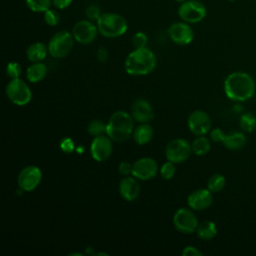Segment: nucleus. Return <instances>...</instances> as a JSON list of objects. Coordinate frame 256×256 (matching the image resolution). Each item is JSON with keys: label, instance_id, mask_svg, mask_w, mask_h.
I'll return each mask as SVG.
<instances>
[{"label": "nucleus", "instance_id": "obj_4", "mask_svg": "<svg viewBox=\"0 0 256 256\" xmlns=\"http://www.w3.org/2000/svg\"><path fill=\"white\" fill-rule=\"evenodd\" d=\"M99 34L106 38H117L124 35L128 29L127 20L115 12L102 13L96 22Z\"/></svg>", "mask_w": 256, "mask_h": 256}, {"label": "nucleus", "instance_id": "obj_31", "mask_svg": "<svg viewBox=\"0 0 256 256\" xmlns=\"http://www.w3.org/2000/svg\"><path fill=\"white\" fill-rule=\"evenodd\" d=\"M6 74L10 77V79L20 78L22 74V67L18 62H9L6 66Z\"/></svg>", "mask_w": 256, "mask_h": 256}, {"label": "nucleus", "instance_id": "obj_7", "mask_svg": "<svg viewBox=\"0 0 256 256\" xmlns=\"http://www.w3.org/2000/svg\"><path fill=\"white\" fill-rule=\"evenodd\" d=\"M8 99L17 106H25L32 99V92L28 84L21 78L11 79L6 86Z\"/></svg>", "mask_w": 256, "mask_h": 256}, {"label": "nucleus", "instance_id": "obj_23", "mask_svg": "<svg viewBox=\"0 0 256 256\" xmlns=\"http://www.w3.org/2000/svg\"><path fill=\"white\" fill-rule=\"evenodd\" d=\"M195 233L202 240H211L217 235L216 224L213 221L205 220L198 224Z\"/></svg>", "mask_w": 256, "mask_h": 256}, {"label": "nucleus", "instance_id": "obj_17", "mask_svg": "<svg viewBox=\"0 0 256 256\" xmlns=\"http://www.w3.org/2000/svg\"><path fill=\"white\" fill-rule=\"evenodd\" d=\"M133 119L138 123H149L154 118L153 107L146 99H137L131 105Z\"/></svg>", "mask_w": 256, "mask_h": 256}, {"label": "nucleus", "instance_id": "obj_39", "mask_svg": "<svg viewBox=\"0 0 256 256\" xmlns=\"http://www.w3.org/2000/svg\"><path fill=\"white\" fill-rule=\"evenodd\" d=\"M97 58L99 61L101 62H105L108 58V52L106 50V48L104 47H100L98 50H97Z\"/></svg>", "mask_w": 256, "mask_h": 256}, {"label": "nucleus", "instance_id": "obj_25", "mask_svg": "<svg viewBox=\"0 0 256 256\" xmlns=\"http://www.w3.org/2000/svg\"><path fill=\"white\" fill-rule=\"evenodd\" d=\"M225 186H226V178L224 177V175L220 173L211 175L207 181V188L212 193L221 192L225 188Z\"/></svg>", "mask_w": 256, "mask_h": 256}, {"label": "nucleus", "instance_id": "obj_20", "mask_svg": "<svg viewBox=\"0 0 256 256\" xmlns=\"http://www.w3.org/2000/svg\"><path fill=\"white\" fill-rule=\"evenodd\" d=\"M154 135L153 127L149 123H140L134 128L132 137L138 145L148 144Z\"/></svg>", "mask_w": 256, "mask_h": 256}, {"label": "nucleus", "instance_id": "obj_34", "mask_svg": "<svg viewBox=\"0 0 256 256\" xmlns=\"http://www.w3.org/2000/svg\"><path fill=\"white\" fill-rule=\"evenodd\" d=\"M225 134L226 133L223 130H221L220 128H214L209 131L210 140H212L213 142H216V143H220V142L222 143L224 140Z\"/></svg>", "mask_w": 256, "mask_h": 256}, {"label": "nucleus", "instance_id": "obj_16", "mask_svg": "<svg viewBox=\"0 0 256 256\" xmlns=\"http://www.w3.org/2000/svg\"><path fill=\"white\" fill-rule=\"evenodd\" d=\"M213 203V193L208 188H200L192 191L187 197L188 207L194 211H203Z\"/></svg>", "mask_w": 256, "mask_h": 256}, {"label": "nucleus", "instance_id": "obj_37", "mask_svg": "<svg viewBox=\"0 0 256 256\" xmlns=\"http://www.w3.org/2000/svg\"><path fill=\"white\" fill-rule=\"evenodd\" d=\"M72 2L73 0H52V5L58 10H65L72 4Z\"/></svg>", "mask_w": 256, "mask_h": 256}, {"label": "nucleus", "instance_id": "obj_8", "mask_svg": "<svg viewBox=\"0 0 256 256\" xmlns=\"http://www.w3.org/2000/svg\"><path fill=\"white\" fill-rule=\"evenodd\" d=\"M172 222L175 229L182 234L195 233L199 224L194 210L190 207H181L176 210L173 215Z\"/></svg>", "mask_w": 256, "mask_h": 256}, {"label": "nucleus", "instance_id": "obj_32", "mask_svg": "<svg viewBox=\"0 0 256 256\" xmlns=\"http://www.w3.org/2000/svg\"><path fill=\"white\" fill-rule=\"evenodd\" d=\"M85 15H86L87 19H89L93 22H97V20L102 15V12H101L100 7L97 4H91V5L87 6V8L85 9Z\"/></svg>", "mask_w": 256, "mask_h": 256}, {"label": "nucleus", "instance_id": "obj_21", "mask_svg": "<svg viewBox=\"0 0 256 256\" xmlns=\"http://www.w3.org/2000/svg\"><path fill=\"white\" fill-rule=\"evenodd\" d=\"M48 73L47 66L42 62L32 63L26 69V78L31 83H38L42 81Z\"/></svg>", "mask_w": 256, "mask_h": 256}, {"label": "nucleus", "instance_id": "obj_1", "mask_svg": "<svg viewBox=\"0 0 256 256\" xmlns=\"http://www.w3.org/2000/svg\"><path fill=\"white\" fill-rule=\"evenodd\" d=\"M255 88L254 79L246 72H232L224 80V92L232 101L243 102L249 100L253 97Z\"/></svg>", "mask_w": 256, "mask_h": 256}, {"label": "nucleus", "instance_id": "obj_6", "mask_svg": "<svg viewBox=\"0 0 256 256\" xmlns=\"http://www.w3.org/2000/svg\"><path fill=\"white\" fill-rule=\"evenodd\" d=\"M177 13L182 21L189 24H196L206 17L207 9L199 0H186L179 4Z\"/></svg>", "mask_w": 256, "mask_h": 256}, {"label": "nucleus", "instance_id": "obj_5", "mask_svg": "<svg viewBox=\"0 0 256 256\" xmlns=\"http://www.w3.org/2000/svg\"><path fill=\"white\" fill-rule=\"evenodd\" d=\"M75 39L72 32L67 30H60L56 32L48 42L49 55L56 59H62L67 57L73 47Z\"/></svg>", "mask_w": 256, "mask_h": 256}, {"label": "nucleus", "instance_id": "obj_38", "mask_svg": "<svg viewBox=\"0 0 256 256\" xmlns=\"http://www.w3.org/2000/svg\"><path fill=\"white\" fill-rule=\"evenodd\" d=\"M182 255H185V256H201L202 252L194 246H186L182 250Z\"/></svg>", "mask_w": 256, "mask_h": 256}, {"label": "nucleus", "instance_id": "obj_36", "mask_svg": "<svg viewBox=\"0 0 256 256\" xmlns=\"http://www.w3.org/2000/svg\"><path fill=\"white\" fill-rule=\"evenodd\" d=\"M118 172L122 176H128L132 174V164L127 161H122L118 165Z\"/></svg>", "mask_w": 256, "mask_h": 256}, {"label": "nucleus", "instance_id": "obj_12", "mask_svg": "<svg viewBox=\"0 0 256 256\" xmlns=\"http://www.w3.org/2000/svg\"><path fill=\"white\" fill-rule=\"evenodd\" d=\"M159 167L155 159L151 157H142L132 163V176L138 180L147 181L154 178L158 173Z\"/></svg>", "mask_w": 256, "mask_h": 256}, {"label": "nucleus", "instance_id": "obj_13", "mask_svg": "<svg viewBox=\"0 0 256 256\" xmlns=\"http://www.w3.org/2000/svg\"><path fill=\"white\" fill-rule=\"evenodd\" d=\"M167 32L171 41L177 45H188L194 39V31L190 24L182 20L173 22L169 26Z\"/></svg>", "mask_w": 256, "mask_h": 256}, {"label": "nucleus", "instance_id": "obj_22", "mask_svg": "<svg viewBox=\"0 0 256 256\" xmlns=\"http://www.w3.org/2000/svg\"><path fill=\"white\" fill-rule=\"evenodd\" d=\"M222 143L229 150H239L246 144V137L242 132L231 131L225 134Z\"/></svg>", "mask_w": 256, "mask_h": 256}, {"label": "nucleus", "instance_id": "obj_15", "mask_svg": "<svg viewBox=\"0 0 256 256\" xmlns=\"http://www.w3.org/2000/svg\"><path fill=\"white\" fill-rule=\"evenodd\" d=\"M189 130L197 136L206 135L211 130V118L203 110H194L191 112L187 119Z\"/></svg>", "mask_w": 256, "mask_h": 256}, {"label": "nucleus", "instance_id": "obj_40", "mask_svg": "<svg viewBox=\"0 0 256 256\" xmlns=\"http://www.w3.org/2000/svg\"><path fill=\"white\" fill-rule=\"evenodd\" d=\"M175 1H176L177 3H179V4H180V3H182V2H185L186 0H175Z\"/></svg>", "mask_w": 256, "mask_h": 256}, {"label": "nucleus", "instance_id": "obj_14", "mask_svg": "<svg viewBox=\"0 0 256 256\" xmlns=\"http://www.w3.org/2000/svg\"><path fill=\"white\" fill-rule=\"evenodd\" d=\"M112 139L107 135H100L93 138L90 145V154L97 162L106 161L112 154Z\"/></svg>", "mask_w": 256, "mask_h": 256}, {"label": "nucleus", "instance_id": "obj_29", "mask_svg": "<svg viewBox=\"0 0 256 256\" xmlns=\"http://www.w3.org/2000/svg\"><path fill=\"white\" fill-rule=\"evenodd\" d=\"M60 14L58 12V9H48L47 11H45L43 13V20L45 22V24H47L48 26L51 27H55L59 24L60 22Z\"/></svg>", "mask_w": 256, "mask_h": 256}, {"label": "nucleus", "instance_id": "obj_18", "mask_svg": "<svg viewBox=\"0 0 256 256\" xmlns=\"http://www.w3.org/2000/svg\"><path fill=\"white\" fill-rule=\"evenodd\" d=\"M140 185L138 179L134 176H124L119 182V193L126 201H134L140 194Z\"/></svg>", "mask_w": 256, "mask_h": 256}, {"label": "nucleus", "instance_id": "obj_24", "mask_svg": "<svg viewBox=\"0 0 256 256\" xmlns=\"http://www.w3.org/2000/svg\"><path fill=\"white\" fill-rule=\"evenodd\" d=\"M191 147L192 153L197 156H204L209 153L211 149V142L209 138L205 137L204 135H200L193 140Z\"/></svg>", "mask_w": 256, "mask_h": 256}, {"label": "nucleus", "instance_id": "obj_3", "mask_svg": "<svg viewBox=\"0 0 256 256\" xmlns=\"http://www.w3.org/2000/svg\"><path fill=\"white\" fill-rule=\"evenodd\" d=\"M134 119L124 110L115 111L107 121L106 134L115 142H125L132 137L134 131Z\"/></svg>", "mask_w": 256, "mask_h": 256}, {"label": "nucleus", "instance_id": "obj_11", "mask_svg": "<svg viewBox=\"0 0 256 256\" xmlns=\"http://www.w3.org/2000/svg\"><path fill=\"white\" fill-rule=\"evenodd\" d=\"M42 180V171L36 165H28L21 169L17 176L18 187L25 191L30 192L35 190Z\"/></svg>", "mask_w": 256, "mask_h": 256}, {"label": "nucleus", "instance_id": "obj_2", "mask_svg": "<svg viewBox=\"0 0 256 256\" xmlns=\"http://www.w3.org/2000/svg\"><path fill=\"white\" fill-rule=\"evenodd\" d=\"M157 64L156 56L149 48H135L131 51L124 62L127 74L132 76H144L154 71Z\"/></svg>", "mask_w": 256, "mask_h": 256}, {"label": "nucleus", "instance_id": "obj_27", "mask_svg": "<svg viewBox=\"0 0 256 256\" xmlns=\"http://www.w3.org/2000/svg\"><path fill=\"white\" fill-rule=\"evenodd\" d=\"M27 8L35 13H44L52 6V0H25Z\"/></svg>", "mask_w": 256, "mask_h": 256}, {"label": "nucleus", "instance_id": "obj_28", "mask_svg": "<svg viewBox=\"0 0 256 256\" xmlns=\"http://www.w3.org/2000/svg\"><path fill=\"white\" fill-rule=\"evenodd\" d=\"M87 130L88 133L93 137L104 135L107 131V123H104L100 119H94L89 122Z\"/></svg>", "mask_w": 256, "mask_h": 256}, {"label": "nucleus", "instance_id": "obj_30", "mask_svg": "<svg viewBox=\"0 0 256 256\" xmlns=\"http://www.w3.org/2000/svg\"><path fill=\"white\" fill-rule=\"evenodd\" d=\"M176 174V166L175 163L167 160L165 163L162 164L160 167V175L165 180L172 179Z\"/></svg>", "mask_w": 256, "mask_h": 256}, {"label": "nucleus", "instance_id": "obj_35", "mask_svg": "<svg viewBox=\"0 0 256 256\" xmlns=\"http://www.w3.org/2000/svg\"><path fill=\"white\" fill-rule=\"evenodd\" d=\"M60 148L65 153H72L74 151V149H75L74 141L72 139H70V138H64L60 142Z\"/></svg>", "mask_w": 256, "mask_h": 256}, {"label": "nucleus", "instance_id": "obj_33", "mask_svg": "<svg viewBox=\"0 0 256 256\" xmlns=\"http://www.w3.org/2000/svg\"><path fill=\"white\" fill-rule=\"evenodd\" d=\"M148 43V37L144 32H137L132 37V45L134 48H143L146 47Z\"/></svg>", "mask_w": 256, "mask_h": 256}, {"label": "nucleus", "instance_id": "obj_10", "mask_svg": "<svg viewBox=\"0 0 256 256\" xmlns=\"http://www.w3.org/2000/svg\"><path fill=\"white\" fill-rule=\"evenodd\" d=\"M98 33L97 24L87 18L77 21L72 27V35L75 41L83 45H88L94 42Z\"/></svg>", "mask_w": 256, "mask_h": 256}, {"label": "nucleus", "instance_id": "obj_26", "mask_svg": "<svg viewBox=\"0 0 256 256\" xmlns=\"http://www.w3.org/2000/svg\"><path fill=\"white\" fill-rule=\"evenodd\" d=\"M239 126L242 131L251 133L256 128V116L251 112H245L240 116Z\"/></svg>", "mask_w": 256, "mask_h": 256}, {"label": "nucleus", "instance_id": "obj_9", "mask_svg": "<svg viewBox=\"0 0 256 256\" xmlns=\"http://www.w3.org/2000/svg\"><path fill=\"white\" fill-rule=\"evenodd\" d=\"M192 153L191 144L183 138H176L169 141L165 147V157L167 160L180 164L185 162Z\"/></svg>", "mask_w": 256, "mask_h": 256}, {"label": "nucleus", "instance_id": "obj_19", "mask_svg": "<svg viewBox=\"0 0 256 256\" xmlns=\"http://www.w3.org/2000/svg\"><path fill=\"white\" fill-rule=\"evenodd\" d=\"M47 54H49L48 45L39 41L30 44L26 49V57L32 63L42 62Z\"/></svg>", "mask_w": 256, "mask_h": 256}]
</instances>
